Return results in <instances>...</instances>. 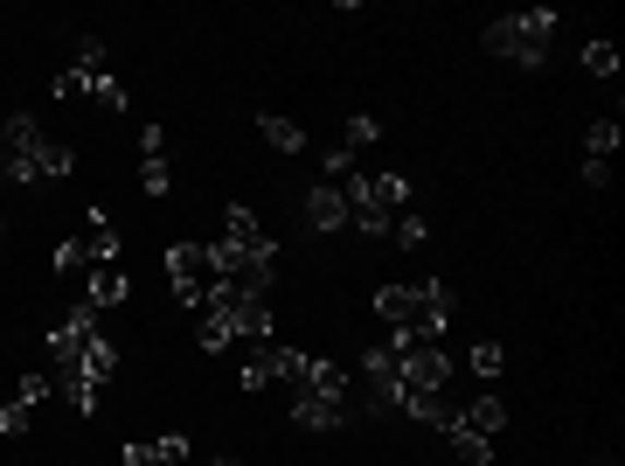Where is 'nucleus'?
Segmentation results:
<instances>
[{
  "label": "nucleus",
  "mask_w": 625,
  "mask_h": 466,
  "mask_svg": "<svg viewBox=\"0 0 625 466\" xmlns=\"http://www.w3.org/2000/svg\"><path fill=\"white\" fill-rule=\"evenodd\" d=\"M77 244H84L91 258H98V265H119V230H111V216H105V210H91V216H84Z\"/></svg>",
  "instance_id": "1a4fd4ad"
},
{
  "label": "nucleus",
  "mask_w": 625,
  "mask_h": 466,
  "mask_svg": "<svg viewBox=\"0 0 625 466\" xmlns=\"http://www.w3.org/2000/svg\"><path fill=\"white\" fill-rule=\"evenodd\" d=\"M140 160H167V126H140Z\"/></svg>",
  "instance_id": "b1692460"
},
{
  "label": "nucleus",
  "mask_w": 625,
  "mask_h": 466,
  "mask_svg": "<svg viewBox=\"0 0 625 466\" xmlns=\"http://www.w3.org/2000/svg\"><path fill=\"white\" fill-rule=\"evenodd\" d=\"M208 251H216V265H237V258L278 251V244H272V230L257 223V210H243V202H230V210H223V244H208Z\"/></svg>",
  "instance_id": "423d86ee"
},
{
  "label": "nucleus",
  "mask_w": 625,
  "mask_h": 466,
  "mask_svg": "<svg viewBox=\"0 0 625 466\" xmlns=\"http://www.w3.org/2000/svg\"><path fill=\"white\" fill-rule=\"evenodd\" d=\"M70 63H77V70H111V49L98 43V35H77V49H70Z\"/></svg>",
  "instance_id": "a211bd4d"
},
{
  "label": "nucleus",
  "mask_w": 625,
  "mask_h": 466,
  "mask_svg": "<svg viewBox=\"0 0 625 466\" xmlns=\"http://www.w3.org/2000/svg\"><path fill=\"white\" fill-rule=\"evenodd\" d=\"M70 167H77V146L49 140L43 126L28 119V111L0 119V181H14V189H35V181H63Z\"/></svg>",
  "instance_id": "f257e3e1"
},
{
  "label": "nucleus",
  "mask_w": 625,
  "mask_h": 466,
  "mask_svg": "<svg viewBox=\"0 0 625 466\" xmlns=\"http://www.w3.org/2000/svg\"><path fill=\"white\" fill-rule=\"evenodd\" d=\"M612 154H618V126L598 119V126H591V146H584V160H612Z\"/></svg>",
  "instance_id": "4be33fe9"
},
{
  "label": "nucleus",
  "mask_w": 625,
  "mask_h": 466,
  "mask_svg": "<svg viewBox=\"0 0 625 466\" xmlns=\"http://www.w3.org/2000/svg\"><path fill=\"white\" fill-rule=\"evenodd\" d=\"M292 425H299V432H334V425H348V404H334V397H292Z\"/></svg>",
  "instance_id": "6e6552de"
},
{
  "label": "nucleus",
  "mask_w": 625,
  "mask_h": 466,
  "mask_svg": "<svg viewBox=\"0 0 625 466\" xmlns=\"http://www.w3.org/2000/svg\"><path fill=\"white\" fill-rule=\"evenodd\" d=\"M375 140H383V119H375V111H354V119H348V140H340V146H348V154H362V146H375Z\"/></svg>",
  "instance_id": "dca6fc26"
},
{
  "label": "nucleus",
  "mask_w": 625,
  "mask_h": 466,
  "mask_svg": "<svg viewBox=\"0 0 625 466\" xmlns=\"http://www.w3.org/2000/svg\"><path fill=\"white\" fill-rule=\"evenodd\" d=\"M167 286H175V300L181 307H208L223 292V265H216V251L208 244H167Z\"/></svg>",
  "instance_id": "39448f33"
},
{
  "label": "nucleus",
  "mask_w": 625,
  "mask_h": 466,
  "mask_svg": "<svg viewBox=\"0 0 625 466\" xmlns=\"http://www.w3.org/2000/svg\"><path fill=\"white\" fill-rule=\"evenodd\" d=\"M140 189L146 195H167V160H140Z\"/></svg>",
  "instance_id": "393cba45"
},
{
  "label": "nucleus",
  "mask_w": 625,
  "mask_h": 466,
  "mask_svg": "<svg viewBox=\"0 0 625 466\" xmlns=\"http://www.w3.org/2000/svg\"><path fill=\"white\" fill-rule=\"evenodd\" d=\"M202 348H237V327H230V307L223 300L202 307Z\"/></svg>",
  "instance_id": "f8f14e48"
},
{
  "label": "nucleus",
  "mask_w": 625,
  "mask_h": 466,
  "mask_svg": "<svg viewBox=\"0 0 625 466\" xmlns=\"http://www.w3.org/2000/svg\"><path fill=\"white\" fill-rule=\"evenodd\" d=\"M299 216H307V230H320V237H340V230H348V195H340L334 181H320V189H307V202H299Z\"/></svg>",
  "instance_id": "0eeeda50"
},
{
  "label": "nucleus",
  "mask_w": 625,
  "mask_h": 466,
  "mask_svg": "<svg viewBox=\"0 0 625 466\" xmlns=\"http://www.w3.org/2000/svg\"><path fill=\"white\" fill-rule=\"evenodd\" d=\"M501 432H507V411H501V397H472L466 411H452V425H445L452 453H459L466 466H486V459H494Z\"/></svg>",
  "instance_id": "20e7f679"
},
{
  "label": "nucleus",
  "mask_w": 625,
  "mask_h": 466,
  "mask_svg": "<svg viewBox=\"0 0 625 466\" xmlns=\"http://www.w3.org/2000/svg\"><path fill=\"white\" fill-rule=\"evenodd\" d=\"M202 466H237V459H202Z\"/></svg>",
  "instance_id": "cd10ccee"
},
{
  "label": "nucleus",
  "mask_w": 625,
  "mask_h": 466,
  "mask_svg": "<svg viewBox=\"0 0 625 466\" xmlns=\"http://www.w3.org/2000/svg\"><path fill=\"white\" fill-rule=\"evenodd\" d=\"M28 418H35V404L8 397V404H0V439H22V432H28Z\"/></svg>",
  "instance_id": "6ab92c4d"
},
{
  "label": "nucleus",
  "mask_w": 625,
  "mask_h": 466,
  "mask_svg": "<svg viewBox=\"0 0 625 466\" xmlns=\"http://www.w3.org/2000/svg\"><path fill=\"white\" fill-rule=\"evenodd\" d=\"M549 43H556V8H521V14L486 22V49L507 56V63H521V70H542Z\"/></svg>",
  "instance_id": "7ed1b4c3"
},
{
  "label": "nucleus",
  "mask_w": 625,
  "mask_h": 466,
  "mask_svg": "<svg viewBox=\"0 0 625 466\" xmlns=\"http://www.w3.org/2000/svg\"><path fill=\"white\" fill-rule=\"evenodd\" d=\"M584 70H591V77H618V49L612 43H584Z\"/></svg>",
  "instance_id": "412c9836"
},
{
  "label": "nucleus",
  "mask_w": 625,
  "mask_h": 466,
  "mask_svg": "<svg viewBox=\"0 0 625 466\" xmlns=\"http://www.w3.org/2000/svg\"><path fill=\"white\" fill-rule=\"evenodd\" d=\"M160 466H188V439H181V432L160 439Z\"/></svg>",
  "instance_id": "bb28decb"
},
{
  "label": "nucleus",
  "mask_w": 625,
  "mask_h": 466,
  "mask_svg": "<svg viewBox=\"0 0 625 466\" xmlns=\"http://www.w3.org/2000/svg\"><path fill=\"white\" fill-rule=\"evenodd\" d=\"M84 300L98 307V313H111L125 300V265H91V278H84Z\"/></svg>",
  "instance_id": "9d476101"
},
{
  "label": "nucleus",
  "mask_w": 625,
  "mask_h": 466,
  "mask_svg": "<svg viewBox=\"0 0 625 466\" xmlns=\"http://www.w3.org/2000/svg\"><path fill=\"white\" fill-rule=\"evenodd\" d=\"M340 195H348V230H362V237H389V223L404 210H417L404 175H354Z\"/></svg>",
  "instance_id": "f03ea898"
},
{
  "label": "nucleus",
  "mask_w": 625,
  "mask_h": 466,
  "mask_svg": "<svg viewBox=\"0 0 625 466\" xmlns=\"http://www.w3.org/2000/svg\"><path fill=\"white\" fill-rule=\"evenodd\" d=\"M257 133H264V140H272V146H278V154H307V133H299V126H292V119H278V111H264V119H257Z\"/></svg>",
  "instance_id": "ddd939ff"
},
{
  "label": "nucleus",
  "mask_w": 625,
  "mask_h": 466,
  "mask_svg": "<svg viewBox=\"0 0 625 466\" xmlns=\"http://www.w3.org/2000/svg\"><path fill=\"white\" fill-rule=\"evenodd\" d=\"M125 466H160V439H132L125 445Z\"/></svg>",
  "instance_id": "a878e982"
},
{
  "label": "nucleus",
  "mask_w": 625,
  "mask_h": 466,
  "mask_svg": "<svg viewBox=\"0 0 625 466\" xmlns=\"http://www.w3.org/2000/svg\"><path fill=\"white\" fill-rule=\"evenodd\" d=\"M466 362H472V377H480V383H494L501 369H507V356H501V342H480V348H472Z\"/></svg>",
  "instance_id": "f3484780"
},
{
  "label": "nucleus",
  "mask_w": 625,
  "mask_h": 466,
  "mask_svg": "<svg viewBox=\"0 0 625 466\" xmlns=\"http://www.w3.org/2000/svg\"><path fill=\"white\" fill-rule=\"evenodd\" d=\"M91 265H98V258H91L77 237H70V244H56V278H91Z\"/></svg>",
  "instance_id": "2eb2a0df"
},
{
  "label": "nucleus",
  "mask_w": 625,
  "mask_h": 466,
  "mask_svg": "<svg viewBox=\"0 0 625 466\" xmlns=\"http://www.w3.org/2000/svg\"><path fill=\"white\" fill-rule=\"evenodd\" d=\"M77 70V63H70ZM84 77V105H98V111H125V84L111 77V70H77Z\"/></svg>",
  "instance_id": "9b49d317"
},
{
  "label": "nucleus",
  "mask_w": 625,
  "mask_h": 466,
  "mask_svg": "<svg viewBox=\"0 0 625 466\" xmlns=\"http://www.w3.org/2000/svg\"><path fill=\"white\" fill-rule=\"evenodd\" d=\"M237 383L251 390V397H257V390H272V383H278V369H272V342H257V356L243 362V377H237Z\"/></svg>",
  "instance_id": "4468645a"
},
{
  "label": "nucleus",
  "mask_w": 625,
  "mask_h": 466,
  "mask_svg": "<svg viewBox=\"0 0 625 466\" xmlns=\"http://www.w3.org/2000/svg\"><path fill=\"white\" fill-rule=\"evenodd\" d=\"M598 466H612V459H598Z\"/></svg>",
  "instance_id": "c85d7f7f"
},
{
  "label": "nucleus",
  "mask_w": 625,
  "mask_h": 466,
  "mask_svg": "<svg viewBox=\"0 0 625 466\" xmlns=\"http://www.w3.org/2000/svg\"><path fill=\"white\" fill-rule=\"evenodd\" d=\"M14 397H22V404H43V397H56L49 369H22V383H14Z\"/></svg>",
  "instance_id": "5701e85b"
},
{
  "label": "nucleus",
  "mask_w": 625,
  "mask_h": 466,
  "mask_svg": "<svg viewBox=\"0 0 625 466\" xmlns=\"http://www.w3.org/2000/svg\"><path fill=\"white\" fill-rule=\"evenodd\" d=\"M389 237H396V251H417V244H424V216H417V210H404V216L389 223Z\"/></svg>",
  "instance_id": "aec40b11"
}]
</instances>
